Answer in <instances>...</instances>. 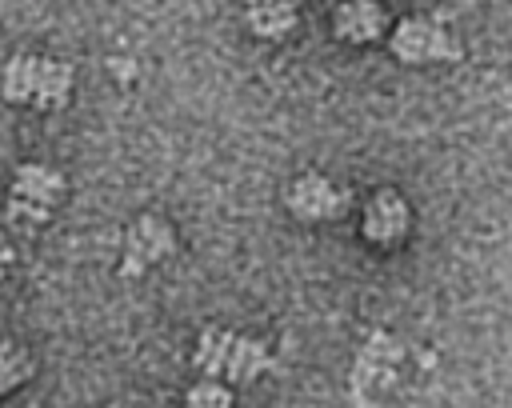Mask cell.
I'll list each match as a JSON object with an SVG mask.
<instances>
[{
	"instance_id": "cell-1",
	"label": "cell",
	"mask_w": 512,
	"mask_h": 408,
	"mask_svg": "<svg viewBox=\"0 0 512 408\" xmlns=\"http://www.w3.org/2000/svg\"><path fill=\"white\" fill-rule=\"evenodd\" d=\"M196 368L212 380H232V384H252L256 376L272 372V352L264 340H252V336H240V332H220V328H208L196 344Z\"/></svg>"
},
{
	"instance_id": "cell-2",
	"label": "cell",
	"mask_w": 512,
	"mask_h": 408,
	"mask_svg": "<svg viewBox=\"0 0 512 408\" xmlns=\"http://www.w3.org/2000/svg\"><path fill=\"white\" fill-rule=\"evenodd\" d=\"M388 52L400 64H440L460 56V40L436 16H400L388 32Z\"/></svg>"
},
{
	"instance_id": "cell-3",
	"label": "cell",
	"mask_w": 512,
	"mask_h": 408,
	"mask_svg": "<svg viewBox=\"0 0 512 408\" xmlns=\"http://www.w3.org/2000/svg\"><path fill=\"white\" fill-rule=\"evenodd\" d=\"M64 192V176L48 164H20L12 176L8 192V224L16 228H36L52 216L56 200Z\"/></svg>"
},
{
	"instance_id": "cell-4",
	"label": "cell",
	"mask_w": 512,
	"mask_h": 408,
	"mask_svg": "<svg viewBox=\"0 0 512 408\" xmlns=\"http://www.w3.org/2000/svg\"><path fill=\"white\" fill-rule=\"evenodd\" d=\"M400 356H404V348H400L396 336H388V332L368 336V344L360 348V356L352 364V396L356 400H372L376 392H384L392 384V376H396Z\"/></svg>"
},
{
	"instance_id": "cell-5",
	"label": "cell",
	"mask_w": 512,
	"mask_h": 408,
	"mask_svg": "<svg viewBox=\"0 0 512 408\" xmlns=\"http://www.w3.org/2000/svg\"><path fill=\"white\" fill-rule=\"evenodd\" d=\"M172 256V228L160 220V216H140L128 236H124V260H120V272L124 276H144L156 260Z\"/></svg>"
},
{
	"instance_id": "cell-6",
	"label": "cell",
	"mask_w": 512,
	"mask_h": 408,
	"mask_svg": "<svg viewBox=\"0 0 512 408\" xmlns=\"http://www.w3.org/2000/svg\"><path fill=\"white\" fill-rule=\"evenodd\" d=\"M288 208L300 220H336L344 212V192L316 172H304L292 188H288Z\"/></svg>"
},
{
	"instance_id": "cell-7",
	"label": "cell",
	"mask_w": 512,
	"mask_h": 408,
	"mask_svg": "<svg viewBox=\"0 0 512 408\" xmlns=\"http://www.w3.org/2000/svg\"><path fill=\"white\" fill-rule=\"evenodd\" d=\"M408 232V204L396 192H376L364 208V236L376 244H392Z\"/></svg>"
},
{
	"instance_id": "cell-8",
	"label": "cell",
	"mask_w": 512,
	"mask_h": 408,
	"mask_svg": "<svg viewBox=\"0 0 512 408\" xmlns=\"http://www.w3.org/2000/svg\"><path fill=\"white\" fill-rule=\"evenodd\" d=\"M384 20L388 16H384V8L376 0H344L336 8V16H332V28L348 44H368V40H376L384 32Z\"/></svg>"
},
{
	"instance_id": "cell-9",
	"label": "cell",
	"mask_w": 512,
	"mask_h": 408,
	"mask_svg": "<svg viewBox=\"0 0 512 408\" xmlns=\"http://www.w3.org/2000/svg\"><path fill=\"white\" fill-rule=\"evenodd\" d=\"M240 4H244L248 28L260 40H284L296 28V20H300L296 0H240Z\"/></svg>"
},
{
	"instance_id": "cell-10",
	"label": "cell",
	"mask_w": 512,
	"mask_h": 408,
	"mask_svg": "<svg viewBox=\"0 0 512 408\" xmlns=\"http://www.w3.org/2000/svg\"><path fill=\"white\" fill-rule=\"evenodd\" d=\"M68 96H72V64H68V60H56V56H40V60H36L32 100H28V104L52 112V108H64Z\"/></svg>"
},
{
	"instance_id": "cell-11",
	"label": "cell",
	"mask_w": 512,
	"mask_h": 408,
	"mask_svg": "<svg viewBox=\"0 0 512 408\" xmlns=\"http://www.w3.org/2000/svg\"><path fill=\"white\" fill-rule=\"evenodd\" d=\"M36 60H40V56H32V52H16V56L4 64V72H0V96H4L8 104H28V100H32Z\"/></svg>"
},
{
	"instance_id": "cell-12",
	"label": "cell",
	"mask_w": 512,
	"mask_h": 408,
	"mask_svg": "<svg viewBox=\"0 0 512 408\" xmlns=\"http://www.w3.org/2000/svg\"><path fill=\"white\" fill-rule=\"evenodd\" d=\"M28 372H32L28 352H24V348H16L12 340H0V392H12Z\"/></svg>"
},
{
	"instance_id": "cell-13",
	"label": "cell",
	"mask_w": 512,
	"mask_h": 408,
	"mask_svg": "<svg viewBox=\"0 0 512 408\" xmlns=\"http://www.w3.org/2000/svg\"><path fill=\"white\" fill-rule=\"evenodd\" d=\"M232 396H228V388L224 384H216L212 376L204 380V384H196V388H188V404H204V408H216V404H228Z\"/></svg>"
},
{
	"instance_id": "cell-14",
	"label": "cell",
	"mask_w": 512,
	"mask_h": 408,
	"mask_svg": "<svg viewBox=\"0 0 512 408\" xmlns=\"http://www.w3.org/2000/svg\"><path fill=\"white\" fill-rule=\"evenodd\" d=\"M12 256H16V252H12V244H8L4 236H0V276L8 272V264H12Z\"/></svg>"
}]
</instances>
